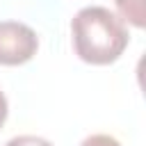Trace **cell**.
<instances>
[{
  "instance_id": "obj_2",
  "label": "cell",
  "mask_w": 146,
  "mask_h": 146,
  "mask_svg": "<svg viewBox=\"0 0 146 146\" xmlns=\"http://www.w3.org/2000/svg\"><path fill=\"white\" fill-rule=\"evenodd\" d=\"M36 32L18 21H0V64L18 66L36 55Z\"/></svg>"
},
{
  "instance_id": "obj_5",
  "label": "cell",
  "mask_w": 146,
  "mask_h": 146,
  "mask_svg": "<svg viewBox=\"0 0 146 146\" xmlns=\"http://www.w3.org/2000/svg\"><path fill=\"white\" fill-rule=\"evenodd\" d=\"M80 146H121L114 137H110V135H91V137H87Z\"/></svg>"
},
{
  "instance_id": "obj_1",
  "label": "cell",
  "mask_w": 146,
  "mask_h": 146,
  "mask_svg": "<svg viewBox=\"0 0 146 146\" xmlns=\"http://www.w3.org/2000/svg\"><path fill=\"white\" fill-rule=\"evenodd\" d=\"M73 48L78 57L94 66L116 62L128 46V30L123 21L107 7H84L71 23Z\"/></svg>"
},
{
  "instance_id": "obj_3",
  "label": "cell",
  "mask_w": 146,
  "mask_h": 146,
  "mask_svg": "<svg viewBox=\"0 0 146 146\" xmlns=\"http://www.w3.org/2000/svg\"><path fill=\"white\" fill-rule=\"evenodd\" d=\"M121 18H125L128 23H132L135 27H144L146 23V9H144V0H114Z\"/></svg>"
},
{
  "instance_id": "obj_6",
  "label": "cell",
  "mask_w": 146,
  "mask_h": 146,
  "mask_svg": "<svg viewBox=\"0 0 146 146\" xmlns=\"http://www.w3.org/2000/svg\"><path fill=\"white\" fill-rule=\"evenodd\" d=\"M7 112H9V107H7V98H5V94L0 91V128H2L5 119H7Z\"/></svg>"
},
{
  "instance_id": "obj_4",
  "label": "cell",
  "mask_w": 146,
  "mask_h": 146,
  "mask_svg": "<svg viewBox=\"0 0 146 146\" xmlns=\"http://www.w3.org/2000/svg\"><path fill=\"white\" fill-rule=\"evenodd\" d=\"M5 146H52V144L43 137H36V135H18V137L9 139Z\"/></svg>"
}]
</instances>
